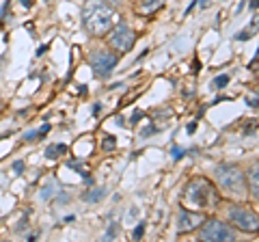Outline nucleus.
<instances>
[{
	"mask_svg": "<svg viewBox=\"0 0 259 242\" xmlns=\"http://www.w3.org/2000/svg\"><path fill=\"white\" fill-rule=\"evenodd\" d=\"M201 223H203V216L194 214V212H188L186 208H182L180 214H177V229H180L182 233H188L192 229H197Z\"/></svg>",
	"mask_w": 259,
	"mask_h": 242,
	"instance_id": "6e6552de",
	"label": "nucleus"
},
{
	"mask_svg": "<svg viewBox=\"0 0 259 242\" xmlns=\"http://www.w3.org/2000/svg\"><path fill=\"white\" fill-rule=\"evenodd\" d=\"M100 110H102L100 104H93V115H97V112H100Z\"/></svg>",
	"mask_w": 259,
	"mask_h": 242,
	"instance_id": "c85d7f7f",
	"label": "nucleus"
},
{
	"mask_svg": "<svg viewBox=\"0 0 259 242\" xmlns=\"http://www.w3.org/2000/svg\"><path fill=\"white\" fill-rule=\"evenodd\" d=\"M3 65H5V56H0V71H3Z\"/></svg>",
	"mask_w": 259,
	"mask_h": 242,
	"instance_id": "7c9ffc66",
	"label": "nucleus"
},
{
	"mask_svg": "<svg viewBox=\"0 0 259 242\" xmlns=\"http://www.w3.org/2000/svg\"><path fill=\"white\" fill-rule=\"evenodd\" d=\"M112 9L104 0H87L82 9V24L89 35L102 37L112 28Z\"/></svg>",
	"mask_w": 259,
	"mask_h": 242,
	"instance_id": "f257e3e1",
	"label": "nucleus"
},
{
	"mask_svg": "<svg viewBox=\"0 0 259 242\" xmlns=\"http://www.w3.org/2000/svg\"><path fill=\"white\" fill-rule=\"evenodd\" d=\"M136 42V35L132 33V28L127 26L125 22H119L117 26H112V33H110V44L115 50L119 52H130L132 46Z\"/></svg>",
	"mask_w": 259,
	"mask_h": 242,
	"instance_id": "0eeeda50",
	"label": "nucleus"
},
{
	"mask_svg": "<svg viewBox=\"0 0 259 242\" xmlns=\"http://www.w3.org/2000/svg\"><path fill=\"white\" fill-rule=\"evenodd\" d=\"M54 192H59V188H54V186H46L44 190H41V199H52V195H54Z\"/></svg>",
	"mask_w": 259,
	"mask_h": 242,
	"instance_id": "f3484780",
	"label": "nucleus"
},
{
	"mask_svg": "<svg viewBox=\"0 0 259 242\" xmlns=\"http://www.w3.org/2000/svg\"><path fill=\"white\" fill-rule=\"evenodd\" d=\"M153 132H156V128H145V130H143V136H149V134H153Z\"/></svg>",
	"mask_w": 259,
	"mask_h": 242,
	"instance_id": "b1692460",
	"label": "nucleus"
},
{
	"mask_svg": "<svg viewBox=\"0 0 259 242\" xmlns=\"http://www.w3.org/2000/svg\"><path fill=\"white\" fill-rule=\"evenodd\" d=\"M248 188H250V195L259 199V163H255L248 169Z\"/></svg>",
	"mask_w": 259,
	"mask_h": 242,
	"instance_id": "1a4fd4ad",
	"label": "nucleus"
},
{
	"mask_svg": "<svg viewBox=\"0 0 259 242\" xmlns=\"http://www.w3.org/2000/svg\"><path fill=\"white\" fill-rule=\"evenodd\" d=\"M227 85H229V76H227V74L216 76V78H214V83H212V87H214V89H225Z\"/></svg>",
	"mask_w": 259,
	"mask_h": 242,
	"instance_id": "2eb2a0df",
	"label": "nucleus"
},
{
	"mask_svg": "<svg viewBox=\"0 0 259 242\" xmlns=\"http://www.w3.org/2000/svg\"><path fill=\"white\" fill-rule=\"evenodd\" d=\"M13 171H15V175L24 173V160H15V163H13Z\"/></svg>",
	"mask_w": 259,
	"mask_h": 242,
	"instance_id": "6ab92c4d",
	"label": "nucleus"
},
{
	"mask_svg": "<svg viewBox=\"0 0 259 242\" xmlns=\"http://www.w3.org/2000/svg\"><path fill=\"white\" fill-rule=\"evenodd\" d=\"M257 28H259V18H255L250 26H246L240 35H236V39H238V42H246V39H250V37H253V35L257 33Z\"/></svg>",
	"mask_w": 259,
	"mask_h": 242,
	"instance_id": "9d476101",
	"label": "nucleus"
},
{
	"mask_svg": "<svg viewBox=\"0 0 259 242\" xmlns=\"http://www.w3.org/2000/svg\"><path fill=\"white\" fill-rule=\"evenodd\" d=\"M143 233H145V223H139V225H136V229H134L132 236H134V240H141V238H143Z\"/></svg>",
	"mask_w": 259,
	"mask_h": 242,
	"instance_id": "a211bd4d",
	"label": "nucleus"
},
{
	"mask_svg": "<svg viewBox=\"0 0 259 242\" xmlns=\"http://www.w3.org/2000/svg\"><path fill=\"white\" fill-rule=\"evenodd\" d=\"M141 117H143V112H141V110H136L134 115H132V121H130V124H139V121H141Z\"/></svg>",
	"mask_w": 259,
	"mask_h": 242,
	"instance_id": "5701e85b",
	"label": "nucleus"
},
{
	"mask_svg": "<svg viewBox=\"0 0 259 242\" xmlns=\"http://www.w3.org/2000/svg\"><path fill=\"white\" fill-rule=\"evenodd\" d=\"M194 130H197V124H194V121H192V124H188V132H190V134H192V132H194Z\"/></svg>",
	"mask_w": 259,
	"mask_h": 242,
	"instance_id": "bb28decb",
	"label": "nucleus"
},
{
	"mask_svg": "<svg viewBox=\"0 0 259 242\" xmlns=\"http://www.w3.org/2000/svg\"><path fill=\"white\" fill-rule=\"evenodd\" d=\"M9 7H11V3H9V0H5L3 9H0V22H3V20L7 18V11H9Z\"/></svg>",
	"mask_w": 259,
	"mask_h": 242,
	"instance_id": "412c9836",
	"label": "nucleus"
},
{
	"mask_svg": "<svg viewBox=\"0 0 259 242\" xmlns=\"http://www.w3.org/2000/svg\"><path fill=\"white\" fill-rule=\"evenodd\" d=\"M67 151V147L65 145H61V143H56V145H50V147L46 149V158H50V160H56L61 154H65Z\"/></svg>",
	"mask_w": 259,
	"mask_h": 242,
	"instance_id": "f8f14e48",
	"label": "nucleus"
},
{
	"mask_svg": "<svg viewBox=\"0 0 259 242\" xmlns=\"http://www.w3.org/2000/svg\"><path fill=\"white\" fill-rule=\"evenodd\" d=\"M30 3H32V0H22V5H24V7H30Z\"/></svg>",
	"mask_w": 259,
	"mask_h": 242,
	"instance_id": "c756f323",
	"label": "nucleus"
},
{
	"mask_svg": "<svg viewBox=\"0 0 259 242\" xmlns=\"http://www.w3.org/2000/svg\"><path fill=\"white\" fill-rule=\"evenodd\" d=\"M199 238L203 242H233L236 240V229L218 219H209L201 227Z\"/></svg>",
	"mask_w": 259,
	"mask_h": 242,
	"instance_id": "20e7f679",
	"label": "nucleus"
},
{
	"mask_svg": "<svg viewBox=\"0 0 259 242\" xmlns=\"http://www.w3.org/2000/svg\"><path fill=\"white\" fill-rule=\"evenodd\" d=\"M0 108H3V104H0Z\"/></svg>",
	"mask_w": 259,
	"mask_h": 242,
	"instance_id": "2f4dec72",
	"label": "nucleus"
},
{
	"mask_svg": "<svg viewBox=\"0 0 259 242\" xmlns=\"http://www.w3.org/2000/svg\"><path fill=\"white\" fill-rule=\"evenodd\" d=\"M171 154H173V160H180L186 154V149H182V147H177V145H175V147L171 149Z\"/></svg>",
	"mask_w": 259,
	"mask_h": 242,
	"instance_id": "aec40b11",
	"label": "nucleus"
},
{
	"mask_svg": "<svg viewBox=\"0 0 259 242\" xmlns=\"http://www.w3.org/2000/svg\"><path fill=\"white\" fill-rule=\"evenodd\" d=\"M104 197H106V188H93V190L84 192V199L87 201H102Z\"/></svg>",
	"mask_w": 259,
	"mask_h": 242,
	"instance_id": "4468645a",
	"label": "nucleus"
},
{
	"mask_svg": "<svg viewBox=\"0 0 259 242\" xmlns=\"http://www.w3.org/2000/svg\"><path fill=\"white\" fill-rule=\"evenodd\" d=\"M89 61H91L93 74H95L97 78H106V76H110V74H112V69L117 67V56L112 54L110 50H104V48H100V50L91 52Z\"/></svg>",
	"mask_w": 259,
	"mask_h": 242,
	"instance_id": "423d86ee",
	"label": "nucleus"
},
{
	"mask_svg": "<svg viewBox=\"0 0 259 242\" xmlns=\"http://www.w3.org/2000/svg\"><path fill=\"white\" fill-rule=\"evenodd\" d=\"M246 104H248V106H253V108H257V100H250V98H248Z\"/></svg>",
	"mask_w": 259,
	"mask_h": 242,
	"instance_id": "cd10ccee",
	"label": "nucleus"
},
{
	"mask_svg": "<svg viewBox=\"0 0 259 242\" xmlns=\"http://www.w3.org/2000/svg\"><path fill=\"white\" fill-rule=\"evenodd\" d=\"M46 50H48V46H39V50H37V56H41V54H44Z\"/></svg>",
	"mask_w": 259,
	"mask_h": 242,
	"instance_id": "393cba45",
	"label": "nucleus"
},
{
	"mask_svg": "<svg viewBox=\"0 0 259 242\" xmlns=\"http://www.w3.org/2000/svg\"><path fill=\"white\" fill-rule=\"evenodd\" d=\"M102 147H104V151H110V149H115V147H117V139H115V136H108V139L104 141V145H102Z\"/></svg>",
	"mask_w": 259,
	"mask_h": 242,
	"instance_id": "dca6fc26",
	"label": "nucleus"
},
{
	"mask_svg": "<svg viewBox=\"0 0 259 242\" xmlns=\"http://www.w3.org/2000/svg\"><path fill=\"white\" fill-rule=\"evenodd\" d=\"M229 221L233 223V227H238L242 231H248V233L259 231V216L255 210H250L246 206L229 208Z\"/></svg>",
	"mask_w": 259,
	"mask_h": 242,
	"instance_id": "39448f33",
	"label": "nucleus"
},
{
	"mask_svg": "<svg viewBox=\"0 0 259 242\" xmlns=\"http://www.w3.org/2000/svg\"><path fill=\"white\" fill-rule=\"evenodd\" d=\"M50 132V124H46V126H41L39 130H35V132H28L26 136H24V141H35V139H44V136Z\"/></svg>",
	"mask_w": 259,
	"mask_h": 242,
	"instance_id": "ddd939ff",
	"label": "nucleus"
},
{
	"mask_svg": "<svg viewBox=\"0 0 259 242\" xmlns=\"http://www.w3.org/2000/svg\"><path fill=\"white\" fill-rule=\"evenodd\" d=\"M250 9H259V0H250Z\"/></svg>",
	"mask_w": 259,
	"mask_h": 242,
	"instance_id": "a878e982",
	"label": "nucleus"
},
{
	"mask_svg": "<svg viewBox=\"0 0 259 242\" xmlns=\"http://www.w3.org/2000/svg\"><path fill=\"white\" fill-rule=\"evenodd\" d=\"M162 5H164V0H143V3H141V11L143 13H153V11H158Z\"/></svg>",
	"mask_w": 259,
	"mask_h": 242,
	"instance_id": "9b49d317",
	"label": "nucleus"
},
{
	"mask_svg": "<svg viewBox=\"0 0 259 242\" xmlns=\"http://www.w3.org/2000/svg\"><path fill=\"white\" fill-rule=\"evenodd\" d=\"M214 199V190L209 186V182L199 177V180H192L184 192V204L192 206V208H209Z\"/></svg>",
	"mask_w": 259,
	"mask_h": 242,
	"instance_id": "7ed1b4c3",
	"label": "nucleus"
},
{
	"mask_svg": "<svg viewBox=\"0 0 259 242\" xmlns=\"http://www.w3.org/2000/svg\"><path fill=\"white\" fill-rule=\"evenodd\" d=\"M216 182L221 184V188L236 197L244 195V173L240 171L236 165H218L216 167Z\"/></svg>",
	"mask_w": 259,
	"mask_h": 242,
	"instance_id": "f03ea898",
	"label": "nucleus"
},
{
	"mask_svg": "<svg viewBox=\"0 0 259 242\" xmlns=\"http://www.w3.org/2000/svg\"><path fill=\"white\" fill-rule=\"evenodd\" d=\"M115 236H117V225L112 223L110 227H108V231H106V238H115Z\"/></svg>",
	"mask_w": 259,
	"mask_h": 242,
	"instance_id": "4be33fe9",
	"label": "nucleus"
}]
</instances>
